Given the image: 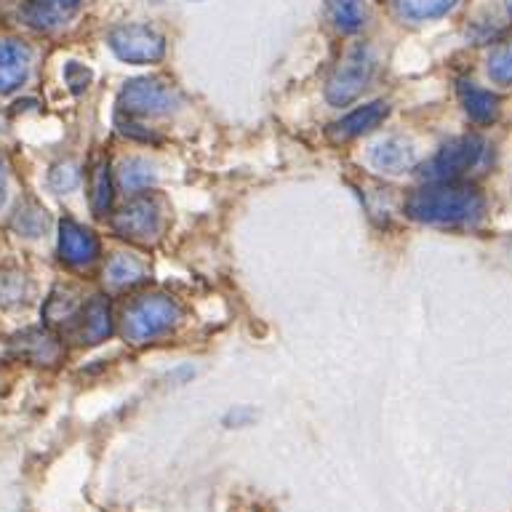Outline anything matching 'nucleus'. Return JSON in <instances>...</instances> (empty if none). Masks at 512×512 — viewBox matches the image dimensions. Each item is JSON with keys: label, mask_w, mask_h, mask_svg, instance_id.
I'll return each instance as SVG.
<instances>
[{"label": "nucleus", "mask_w": 512, "mask_h": 512, "mask_svg": "<svg viewBox=\"0 0 512 512\" xmlns=\"http://www.w3.org/2000/svg\"><path fill=\"white\" fill-rule=\"evenodd\" d=\"M91 208L96 216H107L112 208V176L110 163L99 158L91 168Z\"/></svg>", "instance_id": "obj_17"}, {"label": "nucleus", "mask_w": 512, "mask_h": 512, "mask_svg": "<svg viewBox=\"0 0 512 512\" xmlns=\"http://www.w3.org/2000/svg\"><path fill=\"white\" fill-rule=\"evenodd\" d=\"M507 11H510V16H512V0H507Z\"/></svg>", "instance_id": "obj_26"}, {"label": "nucleus", "mask_w": 512, "mask_h": 512, "mask_svg": "<svg viewBox=\"0 0 512 512\" xmlns=\"http://www.w3.org/2000/svg\"><path fill=\"white\" fill-rule=\"evenodd\" d=\"M456 6V0H400L403 14L411 19H435L448 14Z\"/></svg>", "instance_id": "obj_20"}, {"label": "nucleus", "mask_w": 512, "mask_h": 512, "mask_svg": "<svg viewBox=\"0 0 512 512\" xmlns=\"http://www.w3.org/2000/svg\"><path fill=\"white\" fill-rule=\"evenodd\" d=\"M14 344L22 358H27L30 363H38V366H54L56 360L62 358V344L46 328L24 331Z\"/></svg>", "instance_id": "obj_13"}, {"label": "nucleus", "mask_w": 512, "mask_h": 512, "mask_svg": "<svg viewBox=\"0 0 512 512\" xmlns=\"http://www.w3.org/2000/svg\"><path fill=\"white\" fill-rule=\"evenodd\" d=\"M371 163L384 174H403L416 163V150L403 136H390L371 147Z\"/></svg>", "instance_id": "obj_11"}, {"label": "nucleus", "mask_w": 512, "mask_h": 512, "mask_svg": "<svg viewBox=\"0 0 512 512\" xmlns=\"http://www.w3.org/2000/svg\"><path fill=\"white\" fill-rule=\"evenodd\" d=\"M112 230L118 232L120 238L131 240V243L158 240L166 230V214H163L160 200L152 198V195H136L134 200H128L126 206L112 216Z\"/></svg>", "instance_id": "obj_4"}, {"label": "nucleus", "mask_w": 512, "mask_h": 512, "mask_svg": "<svg viewBox=\"0 0 512 512\" xmlns=\"http://www.w3.org/2000/svg\"><path fill=\"white\" fill-rule=\"evenodd\" d=\"M112 54L128 64H155L166 54V38L147 24H120L110 32Z\"/></svg>", "instance_id": "obj_5"}, {"label": "nucleus", "mask_w": 512, "mask_h": 512, "mask_svg": "<svg viewBox=\"0 0 512 512\" xmlns=\"http://www.w3.org/2000/svg\"><path fill=\"white\" fill-rule=\"evenodd\" d=\"M483 150H486V142L480 136H459V139H451L430 160L427 176H430L432 182H456L459 176L478 166V160L483 158Z\"/></svg>", "instance_id": "obj_6"}, {"label": "nucleus", "mask_w": 512, "mask_h": 512, "mask_svg": "<svg viewBox=\"0 0 512 512\" xmlns=\"http://www.w3.org/2000/svg\"><path fill=\"white\" fill-rule=\"evenodd\" d=\"M64 80H67V86H70L72 94H83L88 88V83H91V70L78 62H70L64 67Z\"/></svg>", "instance_id": "obj_24"}, {"label": "nucleus", "mask_w": 512, "mask_h": 512, "mask_svg": "<svg viewBox=\"0 0 512 512\" xmlns=\"http://www.w3.org/2000/svg\"><path fill=\"white\" fill-rule=\"evenodd\" d=\"M459 96H462L464 112L480 126H488V123H494L499 118V96L486 91V88L464 80V83H459Z\"/></svg>", "instance_id": "obj_15"}, {"label": "nucleus", "mask_w": 512, "mask_h": 512, "mask_svg": "<svg viewBox=\"0 0 512 512\" xmlns=\"http://www.w3.org/2000/svg\"><path fill=\"white\" fill-rule=\"evenodd\" d=\"M158 182L155 166L142 158H131L120 168V184L126 192H144L150 190L152 184Z\"/></svg>", "instance_id": "obj_18"}, {"label": "nucleus", "mask_w": 512, "mask_h": 512, "mask_svg": "<svg viewBox=\"0 0 512 512\" xmlns=\"http://www.w3.org/2000/svg\"><path fill=\"white\" fill-rule=\"evenodd\" d=\"M80 320V342L99 344L112 334V310L104 296H94L83 304L78 315Z\"/></svg>", "instance_id": "obj_12"}, {"label": "nucleus", "mask_w": 512, "mask_h": 512, "mask_svg": "<svg viewBox=\"0 0 512 512\" xmlns=\"http://www.w3.org/2000/svg\"><path fill=\"white\" fill-rule=\"evenodd\" d=\"M390 115V107L384 102H371L363 104L358 110H352L350 115H344L339 123H336V134L342 139H355V136H363L368 131H374L379 123H384V118Z\"/></svg>", "instance_id": "obj_14"}, {"label": "nucleus", "mask_w": 512, "mask_h": 512, "mask_svg": "<svg viewBox=\"0 0 512 512\" xmlns=\"http://www.w3.org/2000/svg\"><path fill=\"white\" fill-rule=\"evenodd\" d=\"M179 107V94L163 78H136L123 86L118 112L128 118H163Z\"/></svg>", "instance_id": "obj_3"}, {"label": "nucleus", "mask_w": 512, "mask_h": 512, "mask_svg": "<svg viewBox=\"0 0 512 512\" xmlns=\"http://www.w3.org/2000/svg\"><path fill=\"white\" fill-rule=\"evenodd\" d=\"M147 278V264L134 254H115L107 262V280L115 288H128Z\"/></svg>", "instance_id": "obj_16"}, {"label": "nucleus", "mask_w": 512, "mask_h": 512, "mask_svg": "<svg viewBox=\"0 0 512 512\" xmlns=\"http://www.w3.org/2000/svg\"><path fill=\"white\" fill-rule=\"evenodd\" d=\"M488 75L496 83L512 86V43H504L488 59Z\"/></svg>", "instance_id": "obj_21"}, {"label": "nucleus", "mask_w": 512, "mask_h": 512, "mask_svg": "<svg viewBox=\"0 0 512 512\" xmlns=\"http://www.w3.org/2000/svg\"><path fill=\"white\" fill-rule=\"evenodd\" d=\"M78 182H80V174H78V168L72 166V163H59V166H54V171L48 174V184H51L56 192L75 190Z\"/></svg>", "instance_id": "obj_23"}, {"label": "nucleus", "mask_w": 512, "mask_h": 512, "mask_svg": "<svg viewBox=\"0 0 512 512\" xmlns=\"http://www.w3.org/2000/svg\"><path fill=\"white\" fill-rule=\"evenodd\" d=\"M99 238L94 232L83 227L75 219H64L59 224V254H62V262H67L70 267H88L99 259Z\"/></svg>", "instance_id": "obj_8"}, {"label": "nucleus", "mask_w": 512, "mask_h": 512, "mask_svg": "<svg viewBox=\"0 0 512 512\" xmlns=\"http://www.w3.org/2000/svg\"><path fill=\"white\" fill-rule=\"evenodd\" d=\"M16 227L24 232V235H40V232L46 230L48 227V216L43 208L32 206L30 211L27 208H19V216H16Z\"/></svg>", "instance_id": "obj_22"}, {"label": "nucleus", "mask_w": 512, "mask_h": 512, "mask_svg": "<svg viewBox=\"0 0 512 512\" xmlns=\"http://www.w3.org/2000/svg\"><path fill=\"white\" fill-rule=\"evenodd\" d=\"M406 214L422 224H475L486 214L483 192L459 182H435L406 200Z\"/></svg>", "instance_id": "obj_1"}, {"label": "nucleus", "mask_w": 512, "mask_h": 512, "mask_svg": "<svg viewBox=\"0 0 512 512\" xmlns=\"http://www.w3.org/2000/svg\"><path fill=\"white\" fill-rule=\"evenodd\" d=\"M328 11H331V19L342 32H358L363 24H366V8L360 0H331L328 3Z\"/></svg>", "instance_id": "obj_19"}, {"label": "nucleus", "mask_w": 512, "mask_h": 512, "mask_svg": "<svg viewBox=\"0 0 512 512\" xmlns=\"http://www.w3.org/2000/svg\"><path fill=\"white\" fill-rule=\"evenodd\" d=\"M179 318H182V310L171 296H139L123 312V334H126L128 342L134 344L155 342L163 334H168L179 323Z\"/></svg>", "instance_id": "obj_2"}, {"label": "nucleus", "mask_w": 512, "mask_h": 512, "mask_svg": "<svg viewBox=\"0 0 512 512\" xmlns=\"http://www.w3.org/2000/svg\"><path fill=\"white\" fill-rule=\"evenodd\" d=\"M3 192H6V182H3V163H0V203H3Z\"/></svg>", "instance_id": "obj_25"}, {"label": "nucleus", "mask_w": 512, "mask_h": 512, "mask_svg": "<svg viewBox=\"0 0 512 512\" xmlns=\"http://www.w3.org/2000/svg\"><path fill=\"white\" fill-rule=\"evenodd\" d=\"M32 67L30 48L22 40H0V94L22 86Z\"/></svg>", "instance_id": "obj_10"}, {"label": "nucleus", "mask_w": 512, "mask_h": 512, "mask_svg": "<svg viewBox=\"0 0 512 512\" xmlns=\"http://www.w3.org/2000/svg\"><path fill=\"white\" fill-rule=\"evenodd\" d=\"M374 72V59L368 54L366 48H355L347 59L334 70V75L328 78L326 86V99L334 107H344L352 99H358L363 94V88L368 86Z\"/></svg>", "instance_id": "obj_7"}, {"label": "nucleus", "mask_w": 512, "mask_h": 512, "mask_svg": "<svg viewBox=\"0 0 512 512\" xmlns=\"http://www.w3.org/2000/svg\"><path fill=\"white\" fill-rule=\"evenodd\" d=\"M80 8V0H24L22 19L32 30H59Z\"/></svg>", "instance_id": "obj_9"}]
</instances>
